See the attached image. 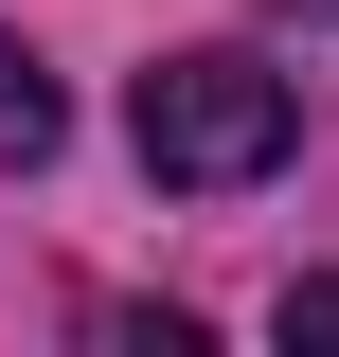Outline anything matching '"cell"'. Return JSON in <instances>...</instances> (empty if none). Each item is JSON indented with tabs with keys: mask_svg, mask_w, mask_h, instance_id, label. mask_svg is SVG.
I'll use <instances>...</instances> for the list:
<instances>
[{
	"mask_svg": "<svg viewBox=\"0 0 339 357\" xmlns=\"http://www.w3.org/2000/svg\"><path fill=\"white\" fill-rule=\"evenodd\" d=\"M126 126H143V178H179V197H250V178L303 143V89L268 72V54H161V72L126 89Z\"/></svg>",
	"mask_w": 339,
	"mask_h": 357,
	"instance_id": "cell-1",
	"label": "cell"
},
{
	"mask_svg": "<svg viewBox=\"0 0 339 357\" xmlns=\"http://www.w3.org/2000/svg\"><path fill=\"white\" fill-rule=\"evenodd\" d=\"M54 143H72V89H54L18 36H0V161H54Z\"/></svg>",
	"mask_w": 339,
	"mask_h": 357,
	"instance_id": "cell-2",
	"label": "cell"
},
{
	"mask_svg": "<svg viewBox=\"0 0 339 357\" xmlns=\"http://www.w3.org/2000/svg\"><path fill=\"white\" fill-rule=\"evenodd\" d=\"M286 340H303V357L339 340V286H286Z\"/></svg>",
	"mask_w": 339,
	"mask_h": 357,
	"instance_id": "cell-3",
	"label": "cell"
}]
</instances>
